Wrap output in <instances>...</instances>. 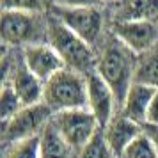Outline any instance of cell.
Masks as SVG:
<instances>
[{
  "mask_svg": "<svg viewBox=\"0 0 158 158\" xmlns=\"http://www.w3.org/2000/svg\"><path fill=\"white\" fill-rule=\"evenodd\" d=\"M135 82L158 89V44L137 59Z\"/></svg>",
  "mask_w": 158,
  "mask_h": 158,
  "instance_id": "obj_14",
  "label": "cell"
},
{
  "mask_svg": "<svg viewBox=\"0 0 158 158\" xmlns=\"http://www.w3.org/2000/svg\"><path fill=\"white\" fill-rule=\"evenodd\" d=\"M4 156L2 158H41L39 155V137L25 139L20 142L2 146Z\"/></svg>",
  "mask_w": 158,
  "mask_h": 158,
  "instance_id": "obj_17",
  "label": "cell"
},
{
  "mask_svg": "<svg viewBox=\"0 0 158 158\" xmlns=\"http://www.w3.org/2000/svg\"><path fill=\"white\" fill-rule=\"evenodd\" d=\"M142 128L153 139V142H155V146H156V149H158V124H148L146 123V124H142Z\"/></svg>",
  "mask_w": 158,
  "mask_h": 158,
  "instance_id": "obj_22",
  "label": "cell"
},
{
  "mask_svg": "<svg viewBox=\"0 0 158 158\" xmlns=\"http://www.w3.org/2000/svg\"><path fill=\"white\" fill-rule=\"evenodd\" d=\"M43 103L50 107L53 114L75 108H87V77L68 68L60 69L44 82Z\"/></svg>",
  "mask_w": 158,
  "mask_h": 158,
  "instance_id": "obj_4",
  "label": "cell"
},
{
  "mask_svg": "<svg viewBox=\"0 0 158 158\" xmlns=\"http://www.w3.org/2000/svg\"><path fill=\"white\" fill-rule=\"evenodd\" d=\"M146 123L148 124H158V89H156V93H155V96H153V100H151Z\"/></svg>",
  "mask_w": 158,
  "mask_h": 158,
  "instance_id": "obj_21",
  "label": "cell"
},
{
  "mask_svg": "<svg viewBox=\"0 0 158 158\" xmlns=\"http://www.w3.org/2000/svg\"><path fill=\"white\" fill-rule=\"evenodd\" d=\"M103 2H105V6H110V4H112L114 0H103Z\"/></svg>",
  "mask_w": 158,
  "mask_h": 158,
  "instance_id": "obj_23",
  "label": "cell"
},
{
  "mask_svg": "<svg viewBox=\"0 0 158 158\" xmlns=\"http://www.w3.org/2000/svg\"><path fill=\"white\" fill-rule=\"evenodd\" d=\"M96 53H98L96 73L112 89L119 105V112H121L124 98L135 82L139 55L133 50H130L110 29L101 39V43L96 46Z\"/></svg>",
  "mask_w": 158,
  "mask_h": 158,
  "instance_id": "obj_1",
  "label": "cell"
},
{
  "mask_svg": "<svg viewBox=\"0 0 158 158\" xmlns=\"http://www.w3.org/2000/svg\"><path fill=\"white\" fill-rule=\"evenodd\" d=\"M52 117H53V112L43 101L37 105L23 107L9 121L2 123V146L39 137L43 130L52 123Z\"/></svg>",
  "mask_w": 158,
  "mask_h": 158,
  "instance_id": "obj_6",
  "label": "cell"
},
{
  "mask_svg": "<svg viewBox=\"0 0 158 158\" xmlns=\"http://www.w3.org/2000/svg\"><path fill=\"white\" fill-rule=\"evenodd\" d=\"M156 22H158V20H156Z\"/></svg>",
  "mask_w": 158,
  "mask_h": 158,
  "instance_id": "obj_24",
  "label": "cell"
},
{
  "mask_svg": "<svg viewBox=\"0 0 158 158\" xmlns=\"http://www.w3.org/2000/svg\"><path fill=\"white\" fill-rule=\"evenodd\" d=\"M52 6L55 7H68V9H77V7H101L105 6L103 0H50ZM107 7V6H105Z\"/></svg>",
  "mask_w": 158,
  "mask_h": 158,
  "instance_id": "obj_20",
  "label": "cell"
},
{
  "mask_svg": "<svg viewBox=\"0 0 158 158\" xmlns=\"http://www.w3.org/2000/svg\"><path fill=\"white\" fill-rule=\"evenodd\" d=\"M22 52H23L25 66H27L41 82L50 80L55 73H59L60 69L66 68L64 62H62V59L59 57V53L53 50L48 43L29 46V48H25V50H22Z\"/></svg>",
  "mask_w": 158,
  "mask_h": 158,
  "instance_id": "obj_10",
  "label": "cell"
},
{
  "mask_svg": "<svg viewBox=\"0 0 158 158\" xmlns=\"http://www.w3.org/2000/svg\"><path fill=\"white\" fill-rule=\"evenodd\" d=\"M2 11L20 13H48L52 7L50 0H0Z\"/></svg>",
  "mask_w": 158,
  "mask_h": 158,
  "instance_id": "obj_19",
  "label": "cell"
},
{
  "mask_svg": "<svg viewBox=\"0 0 158 158\" xmlns=\"http://www.w3.org/2000/svg\"><path fill=\"white\" fill-rule=\"evenodd\" d=\"M22 108L23 105L18 98L16 91L13 89V85L11 84H2V89H0V119H2V123L9 121Z\"/></svg>",
  "mask_w": 158,
  "mask_h": 158,
  "instance_id": "obj_18",
  "label": "cell"
},
{
  "mask_svg": "<svg viewBox=\"0 0 158 158\" xmlns=\"http://www.w3.org/2000/svg\"><path fill=\"white\" fill-rule=\"evenodd\" d=\"M0 36L2 46L18 50L48 43V13L2 11Z\"/></svg>",
  "mask_w": 158,
  "mask_h": 158,
  "instance_id": "obj_3",
  "label": "cell"
},
{
  "mask_svg": "<svg viewBox=\"0 0 158 158\" xmlns=\"http://www.w3.org/2000/svg\"><path fill=\"white\" fill-rule=\"evenodd\" d=\"M77 158H117L115 153L110 149L107 139L103 135V128H100L89 142L77 151Z\"/></svg>",
  "mask_w": 158,
  "mask_h": 158,
  "instance_id": "obj_15",
  "label": "cell"
},
{
  "mask_svg": "<svg viewBox=\"0 0 158 158\" xmlns=\"http://www.w3.org/2000/svg\"><path fill=\"white\" fill-rule=\"evenodd\" d=\"M39 155L41 158H77V151L50 123L39 135Z\"/></svg>",
  "mask_w": 158,
  "mask_h": 158,
  "instance_id": "obj_13",
  "label": "cell"
},
{
  "mask_svg": "<svg viewBox=\"0 0 158 158\" xmlns=\"http://www.w3.org/2000/svg\"><path fill=\"white\" fill-rule=\"evenodd\" d=\"M142 131H144L142 124L131 121V119H128L126 115H123L121 112H119V114H115L114 119L103 128V135L107 139L110 149L115 153V156L121 158L124 149H126Z\"/></svg>",
  "mask_w": 158,
  "mask_h": 158,
  "instance_id": "obj_11",
  "label": "cell"
},
{
  "mask_svg": "<svg viewBox=\"0 0 158 158\" xmlns=\"http://www.w3.org/2000/svg\"><path fill=\"white\" fill-rule=\"evenodd\" d=\"M155 93H156L155 87L133 82V85L130 87L128 94L124 98V103L121 107V114L126 115L131 121L139 123V124H146L148 110H149L151 100H153Z\"/></svg>",
  "mask_w": 158,
  "mask_h": 158,
  "instance_id": "obj_12",
  "label": "cell"
},
{
  "mask_svg": "<svg viewBox=\"0 0 158 158\" xmlns=\"http://www.w3.org/2000/svg\"><path fill=\"white\" fill-rule=\"evenodd\" d=\"M110 30L137 55L149 52L158 44V22L155 20H126L114 22Z\"/></svg>",
  "mask_w": 158,
  "mask_h": 158,
  "instance_id": "obj_8",
  "label": "cell"
},
{
  "mask_svg": "<svg viewBox=\"0 0 158 158\" xmlns=\"http://www.w3.org/2000/svg\"><path fill=\"white\" fill-rule=\"evenodd\" d=\"M48 44L59 53L68 69L80 75H91L96 71L98 53L96 48L87 44L66 25L48 13Z\"/></svg>",
  "mask_w": 158,
  "mask_h": 158,
  "instance_id": "obj_2",
  "label": "cell"
},
{
  "mask_svg": "<svg viewBox=\"0 0 158 158\" xmlns=\"http://www.w3.org/2000/svg\"><path fill=\"white\" fill-rule=\"evenodd\" d=\"M52 124L57 128L62 139L75 151L82 149L94 137V133L100 130V124L89 108H75V110L57 112L52 117Z\"/></svg>",
  "mask_w": 158,
  "mask_h": 158,
  "instance_id": "obj_7",
  "label": "cell"
},
{
  "mask_svg": "<svg viewBox=\"0 0 158 158\" xmlns=\"http://www.w3.org/2000/svg\"><path fill=\"white\" fill-rule=\"evenodd\" d=\"M87 94H89L87 108L94 114L100 128H105L115 117V114H119V105H117L112 89L94 71L87 75Z\"/></svg>",
  "mask_w": 158,
  "mask_h": 158,
  "instance_id": "obj_9",
  "label": "cell"
},
{
  "mask_svg": "<svg viewBox=\"0 0 158 158\" xmlns=\"http://www.w3.org/2000/svg\"><path fill=\"white\" fill-rule=\"evenodd\" d=\"M52 16H55L59 22L66 25L73 34H77L80 39H84L91 46H98L101 39L108 32V16L107 7H55L52 6L48 11Z\"/></svg>",
  "mask_w": 158,
  "mask_h": 158,
  "instance_id": "obj_5",
  "label": "cell"
},
{
  "mask_svg": "<svg viewBox=\"0 0 158 158\" xmlns=\"http://www.w3.org/2000/svg\"><path fill=\"white\" fill-rule=\"evenodd\" d=\"M121 158H158V149H156V146H155V142H153V139L146 131H142L124 149Z\"/></svg>",
  "mask_w": 158,
  "mask_h": 158,
  "instance_id": "obj_16",
  "label": "cell"
}]
</instances>
